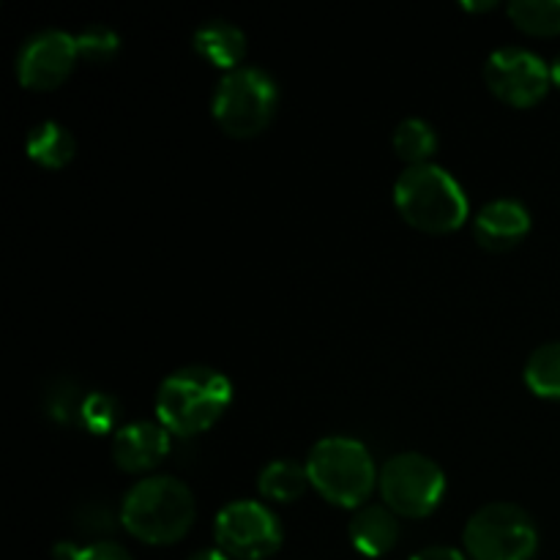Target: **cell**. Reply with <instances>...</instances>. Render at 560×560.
<instances>
[{
	"label": "cell",
	"mask_w": 560,
	"mask_h": 560,
	"mask_svg": "<svg viewBox=\"0 0 560 560\" xmlns=\"http://www.w3.org/2000/svg\"><path fill=\"white\" fill-rule=\"evenodd\" d=\"M233 399V386L211 366H184L164 377L156 394L159 424L178 438L211 430Z\"/></svg>",
	"instance_id": "cell-1"
},
{
	"label": "cell",
	"mask_w": 560,
	"mask_h": 560,
	"mask_svg": "<svg viewBox=\"0 0 560 560\" xmlns=\"http://www.w3.org/2000/svg\"><path fill=\"white\" fill-rule=\"evenodd\" d=\"M58 556H63V560H135L115 541H96V545L88 547L60 545Z\"/></svg>",
	"instance_id": "cell-22"
},
{
	"label": "cell",
	"mask_w": 560,
	"mask_h": 560,
	"mask_svg": "<svg viewBox=\"0 0 560 560\" xmlns=\"http://www.w3.org/2000/svg\"><path fill=\"white\" fill-rule=\"evenodd\" d=\"M217 541L233 560H266L282 545V528L262 503L235 501L217 514Z\"/></svg>",
	"instance_id": "cell-8"
},
{
	"label": "cell",
	"mask_w": 560,
	"mask_h": 560,
	"mask_svg": "<svg viewBox=\"0 0 560 560\" xmlns=\"http://www.w3.org/2000/svg\"><path fill=\"white\" fill-rule=\"evenodd\" d=\"M120 38L113 27L107 25H91L82 33H77V52L88 63H107L118 55Z\"/></svg>",
	"instance_id": "cell-20"
},
{
	"label": "cell",
	"mask_w": 560,
	"mask_h": 560,
	"mask_svg": "<svg viewBox=\"0 0 560 560\" xmlns=\"http://www.w3.org/2000/svg\"><path fill=\"white\" fill-rule=\"evenodd\" d=\"M530 213L517 200H492L487 202L474 219L476 241L487 252H509L528 235Z\"/></svg>",
	"instance_id": "cell-12"
},
{
	"label": "cell",
	"mask_w": 560,
	"mask_h": 560,
	"mask_svg": "<svg viewBox=\"0 0 560 560\" xmlns=\"http://www.w3.org/2000/svg\"><path fill=\"white\" fill-rule=\"evenodd\" d=\"M310 485L342 509H361L377 485V470L364 443L353 438H323L306 459Z\"/></svg>",
	"instance_id": "cell-4"
},
{
	"label": "cell",
	"mask_w": 560,
	"mask_h": 560,
	"mask_svg": "<svg viewBox=\"0 0 560 560\" xmlns=\"http://www.w3.org/2000/svg\"><path fill=\"white\" fill-rule=\"evenodd\" d=\"M195 52L224 71L241 69L246 52V36L228 20H208L195 33Z\"/></svg>",
	"instance_id": "cell-13"
},
{
	"label": "cell",
	"mask_w": 560,
	"mask_h": 560,
	"mask_svg": "<svg viewBox=\"0 0 560 560\" xmlns=\"http://www.w3.org/2000/svg\"><path fill=\"white\" fill-rule=\"evenodd\" d=\"M399 525L392 509L361 506L350 520V541L366 558H381L397 545Z\"/></svg>",
	"instance_id": "cell-14"
},
{
	"label": "cell",
	"mask_w": 560,
	"mask_h": 560,
	"mask_svg": "<svg viewBox=\"0 0 560 560\" xmlns=\"http://www.w3.org/2000/svg\"><path fill=\"white\" fill-rule=\"evenodd\" d=\"M170 454V432L153 421H135L113 438V459L126 474H145Z\"/></svg>",
	"instance_id": "cell-11"
},
{
	"label": "cell",
	"mask_w": 560,
	"mask_h": 560,
	"mask_svg": "<svg viewBox=\"0 0 560 560\" xmlns=\"http://www.w3.org/2000/svg\"><path fill=\"white\" fill-rule=\"evenodd\" d=\"M189 560H230V558L224 556L222 550H202V552H197V556H191Z\"/></svg>",
	"instance_id": "cell-24"
},
{
	"label": "cell",
	"mask_w": 560,
	"mask_h": 560,
	"mask_svg": "<svg viewBox=\"0 0 560 560\" xmlns=\"http://www.w3.org/2000/svg\"><path fill=\"white\" fill-rule=\"evenodd\" d=\"M381 495L399 517L419 520L435 512L446 492V476L424 454H397L381 470Z\"/></svg>",
	"instance_id": "cell-7"
},
{
	"label": "cell",
	"mask_w": 560,
	"mask_h": 560,
	"mask_svg": "<svg viewBox=\"0 0 560 560\" xmlns=\"http://www.w3.org/2000/svg\"><path fill=\"white\" fill-rule=\"evenodd\" d=\"M509 20L530 36H558L560 0H514L509 5Z\"/></svg>",
	"instance_id": "cell-18"
},
{
	"label": "cell",
	"mask_w": 560,
	"mask_h": 560,
	"mask_svg": "<svg viewBox=\"0 0 560 560\" xmlns=\"http://www.w3.org/2000/svg\"><path fill=\"white\" fill-rule=\"evenodd\" d=\"M463 545L474 560H530L539 547V530L525 509L490 503L468 520Z\"/></svg>",
	"instance_id": "cell-6"
},
{
	"label": "cell",
	"mask_w": 560,
	"mask_h": 560,
	"mask_svg": "<svg viewBox=\"0 0 560 560\" xmlns=\"http://www.w3.org/2000/svg\"><path fill=\"white\" fill-rule=\"evenodd\" d=\"M438 148L435 129L421 118H408L394 131V151L399 159L416 167V164H430V156Z\"/></svg>",
	"instance_id": "cell-19"
},
{
	"label": "cell",
	"mask_w": 560,
	"mask_h": 560,
	"mask_svg": "<svg viewBox=\"0 0 560 560\" xmlns=\"http://www.w3.org/2000/svg\"><path fill=\"white\" fill-rule=\"evenodd\" d=\"M485 82L501 102L512 107H534L550 88V66L528 49L503 47L487 58Z\"/></svg>",
	"instance_id": "cell-9"
},
{
	"label": "cell",
	"mask_w": 560,
	"mask_h": 560,
	"mask_svg": "<svg viewBox=\"0 0 560 560\" xmlns=\"http://www.w3.org/2000/svg\"><path fill=\"white\" fill-rule=\"evenodd\" d=\"M465 9H470V11H490V9H495V3H463Z\"/></svg>",
	"instance_id": "cell-26"
},
{
	"label": "cell",
	"mask_w": 560,
	"mask_h": 560,
	"mask_svg": "<svg viewBox=\"0 0 560 560\" xmlns=\"http://www.w3.org/2000/svg\"><path fill=\"white\" fill-rule=\"evenodd\" d=\"M550 80L560 88V52L556 55V60H552V63H550Z\"/></svg>",
	"instance_id": "cell-25"
},
{
	"label": "cell",
	"mask_w": 560,
	"mask_h": 560,
	"mask_svg": "<svg viewBox=\"0 0 560 560\" xmlns=\"http://www.w3.org/2000/svg\"><path fill=\"white\" fill-rule=\"evenodd\" d=\"M25 151L38 167L60 170L74 159L77 142L66 126L55 124V120H44V124L31 129L25 140Z\"/></svg>",
	"instance_id": "cell-15"
},
{
	"label": "cell",
	"mask_w": 560,
	"mask_h": 560,
	"mask_svg": "<svg viewBox=\"0 0 560 560\" xmlns=\"http://www.w3.org/2000/svg\"><path fill=\"white\" fill-rule=\"evenodd\" d=\"M525 383L541 399H560V342L541 345L525 364Z\"/></svg>",
	"instance_id": "cell-17"
},
{
	"label": "cell",
	"mask_w": 560,
	"mask_h": 560,
	"mask_svg": "<svg viewBox=\"0 0 560 560\" xmlns=\"http://www.w3.org/2000/svg\"><path fill=\"white\" fill-rule=\"evenodd\" d=\"M197 503L189 487L173 476H151L126 492L120 523L145 545H173L195 525Z\"/></svg>",
	"instance_id": "cell-2"
},
{
	"label": "cell",
	"mask_w": 560,
	"mask_h": 560,
	"mask_svg": "<svg viewBox=\"0 0 560 560\" xmlns=\"http://www.w3.org/2000/svg\"><path fill=\"white\" fill-rule=\"evenodd\" d=\"M410 560H465V556L454 547H427V550L416 552Z\"/></svg>",
	"instance_id": "cell-23"
},
{
	"label": "cell",
	"mask_w": 560,
	"mask_h": 560,
	"mask_svg": "<svg viewBox=\"0 0 560 560\" xmlns=\"http://www.w3.org/2000/svg\"><path fill=\"white\" fill-rule=\"evenodd\" d=\"M394 202L405 222L424 233H454L468 219L463 186L438 164H416L397 178Z\"/></svg>",
	"instance_id": "cell-3"
},
{
	"label": "cell",
	"mask_w": 560,
	"mask_h": 560,
	"mask_svg": "<svg viewBox=\"0 0 560 560\" xmlns=\"http://www.w3.org/2000/svg\"><path fill=\"white\" fill-rule=\"evenodd\" d=\"M277 82L260 69L228 71L213 93V118L230 137H257L277 113Z\"/></svg>",
	"instance_id": "cell-5"
},
{
	"label": "cell",
	"mask_w": 560,
	"mask_h": 560,
	"mask_svg": "<svg viewBox=\"0 0 560 560\" xmlns=\"http://www.w3.org/2000/svg\"><path fill=\"white\" fill-rule=\"evenodd\" d=\"M257 487L268 501L293 503L310 487V474H306V465L293 463V459H273L262 468Z\"/></svg>",
	"instance_id": "cell-16"
},
{
	"label": "cell",
	"mask_w": 560,
	"mask_h": 560,
	"mask_svg": "<svg viewBox=\"0 0 560 560\" xmlns=\"http://www.w3.org/2000/svg\"><path fill=\"white\" fill-rule=\"evenodd\" d=\"M80 419L88 432H93V435H107L115 427V421H118V402L109 394L93 392L91 397L82 399Z\"/></svg>",
	"instance_id": "cell-21"
},
{
	"label": "cell",
	"mask_w": 560,
	"mask_h": 560,
	"mask_svg": "<svg viewBox=\"0 0 560 560\" xmlns=\"http://www.w3.org/2000/svg\"><path fill=\"white\" fill-rule=\"evenodd\" d=\"M77 60V36L66 31H42L22 44L16 80L31 91H52L74 71Z\"/></svg>",
	"instance_id": "cell-10"
}]
</instances>
